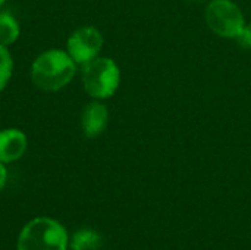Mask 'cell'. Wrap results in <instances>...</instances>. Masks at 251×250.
Returning a JSON list of instances; mask_svg holds the SVG:
<instances>
[{
  "mask_svg": "<svg viewBox=\"0 0 251 250\" xmlns=\"http://www.w3.org/2000/svg\"><path fill=\"white\" fill-rule=\"evenodd\" d=\"M4 1H6V0H0V6H1V4H3Z\"/></svg>",
  "mask_w": 251,
  "mask_h": 250,
  "instance_id": "4fadbf2b",
  "label": "cell"
},
{
  "mask_svg": "<svg viewBox=\"0 0 251 250\" xmlns=\"http://www.w3.org/2000/svg\"><path fill=\"white\" fill-rule=\"evenodd\" d=\"M206 22L213 32L228 38L240 37L246 27L241 9L231 0H213L206 9Z\"/></svg>",
  "mask_w": 251,
  "mask_h": 250,
  "instance_id": "277c9868",
  "label": "cell"
},
{
  "mask_svg": "<svg viewBox=\"0 0 251 250\" xmlns=\"http://www.w3.org/2000/svg\"><path fill=\"white\" fill-rule=\"evenodd\" d=\"M238 38L241 40V43H243L244 46L251 47V24L244 27V31H243V34H241Z\"/></svg>",
  "mask_w": 251,
  "mask_h": 250,
  "instance_id": "8fae6325",
  "label": "cell"
},
{
  "mask_svg": "<svg viewBox=\"0 0 251 250\" xmlns=\"http://www.w3.org/2000/svg\"><path fill=\"white\" fill-rule=\"evenodd\" d=\"M6 181H7V169H6L4 164L0 161V192L4 189V186H6Z\"/></svg>",
  "mask_w": 251,
  "mask_h": 250,
  "instance_id": "7c38bea8",
  "label": "cell"
},
{
  "mask_svg": "<svg viewBox=\"0 0 251 250\" xmlns=\"http://www.w3.org/2000/svg\"><path fill=\"white\" fill-rule=\"evenodd\" d=\"M26 136L18 128H6L0 131V161L10 164L21 159L26 150Z\"/></svg>",
  "mask_w": 251,
  "mask_h": 250,
  "instance_id": "8992f818",
  "label": "cell"
},
{
  "mask_svg": "<svg viewBox=\"0 0 251 250\" xmlns=\"http://www.w3.org/2000/svg\"><path fill=\"white\" fill-rule=\"evenodd\" d=\"M19 24L9 12H0V46H9L19 37Z\"/></svg>",
  "mask_w": 251,
  "mask_h": 250,
  "instance_id": "9c48e42d",
  "label": "cell"
},
{
  "mask_svg": "<svg viewBox=\"0 0 251 250\" xmlns=\"http://www.w3.org/2000/svg\"><path fill=\"white\" fill-rule=\"evenodd\" d=\"M101 246V236L93 228L76 230L69 237L71 250H99Z\"/></svg>",
  "mask_w": 251,
  "mask_h": 250,
  "instance_id": "ba28073f",
  "label": "cell"
},
{
  "mask_svg": "<svg viewBox=\"0 0 251 250\" xmlns=\"http://www.w3.org/2000/svg\"><path fill=\"white\" fill-rule=\"evenodd\" d=\"M12 71L13 60L10 52L6 49V46H0V91L7 85V81L12 77Z\"/></svg>",
  "mask_w": 251,
  "mask_h": 250,
  "instance_id": "30bf717a",
  "label": "cell"
},
{
  "mask_svg": "<svg viewBox=\"0 0 251 250\" xmlns=\"http://www.w3.org/2000/svg\"><path fill=\"white\" fill-rule=\"evenodd\" d=\"M76 71V63L68 52L51 49L41 53L31 66V80L43 91H57L66 87Z\"/></svg>",
  "mask_w": 251,
  "mask_h": 250,
  "instance_id": "6da1fadb",
  "label": "cell"
},
{
  "mask_svg": "<svg viewBox=\"0 0 251 250\" xmlns=\"http://www.w3.org/2000/svg\"><path fill=\"white\" fill-rule=\"evenodd\" d=\"M82 81L85 91L94 99L110 97L121 81L118 65L109 57H96L84 66Z\"/></svg>",
  "mask_w": 251,
  "mask_h": 250,
  "instance_id": "3957f363",
  "label": "cell"
},
{
  "mask_svg": "<svg viewBox=\"0 0 251 250\" xmlns=\"http://www.w3.org/2000/svg\"><path fill=\"white\" fill-rule=\"evenodd\" d=\"M107 119H109V112L103 103L93 102L87 105L81 116V125L84 134L90 139L100 136L107 127Z\"/></svg>",
  "mask_w": 251,
  "mask_h": 250,
  "instance_id": "52a82bcc",
  "label": "cell"
},
{
  "mask_svg": "<svg viewBox=\"0 0 251 250\" xmlns=\"http://www.w3.org/2000/svg\"><path fill=\"white\" fill-rule=\"evenodd\" d=\"M103 35L94 27H81L71 34L68 38L66 47L69 56L74 59L76 65L85 66L91 60H94L101 50Z\"/></svg>",
  "mask_w": 251,
  "mask_h": 250,
  "instance_id": "5b68a950",
  "label": "cell"
},
{
  "mask_svg": "<svg viewBox=\"0 0 251 250\" xmlns=\"http://www.w3.org/2000/svg\"><path fill=\"white\" fill-rule=\"evenodd\" d=\"M193 1H201V0H193Z\"/></svg>",
  "mask_w": 251,
  "mask_h": 250,
  "instance_id": "5bb4252c",
  "label": "cell"
},
{
  "mask_svg": "<svg viewBox=\"0 0 251 250\" xmlns=\"http://www.w3.org/2000/svg\"><path fill=\"white\" fill-rule=\"evenodd\" d=\"M69 234L54 218L37 217L21 230L16 250H68Z\"/></svg>",
  "mask_w": 251,
  "mask_h": 250,
  "instance_id": "7a4b0ae2",
  "label": "cell"
}]
</instances>
